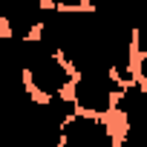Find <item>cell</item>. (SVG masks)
Segmentation results:
<instances>
[{
	"mask_svg": "<svg viewBox=\"0 0 147 147\" xmlns=\"http://www.w3.org/2000/svg\"><path fill=\"white\" fill-rule=\"evenodd\" d=\"M61 147H115V136L101 115L78 113L63 124Z\"/></svg>",
	"mask_w": 147,
	"mask_h": 147,
	"instance_id": "3957f363",
	"label": "cell"
},
{
	"mask_svg": "<svg viewBox=\"0 0 147 147\" xmlns=\"http://www.w3.org/2000/svg\"><path fill=\"white\" fill-rule=\"evenodd\" d=\"M72 72H75V69H72L61 55H55V58L38 63L35 69H29V72H26V81H29V87H32L35 95H40V98H52V95H61L66 87L75 84Z\"/></svg>",
	"mask_w": 147,
	"mask_h": 147,
	"instance_id": "5b68a950",
	"label": "cell"
},
{
	"mask_svg": "<svg viewBox=\"0 0 147 147\" xmlns=\"http://www.w3.org/2000/svg\"><path fill=\"white\" fill-rule=\"evenodd\" d=\"M46 3L43 0H3V20H6V35L12 40L32 38L35 29H40L46 18Z\"/></svg>",
	"mask_w": 147,
	"mask_h": 147,
	"instance_id": "277c9868",
	"label": "cell"
},
{
	"mask_svg": "<svg viewBox=\"0 0 147 147\" xmlns=\"http://www.w3.org/2000/svg\"><path fill=\"white\" fill-rule=\"evenodd\" d=\"M136 49L138 52H147V18L136 26Z\"/></svg>",
	"mask_w": 147,
	"mask_h": 147,
	"instance_id": "52a82bcc",
	"label": "cell"
},
{
	"mask_svg": "<svg viewBox=\"0 0 147 147\" xmlns=\"http://www.w3.org/2000/svg\"><path fill=\"white\" fill-rule=\"evenodd\" d=\"M46 6H58V9H81L84 0H43Z\"/></svg>",
	"mask_w": 147,
	"mask_h": 147,
	"instance_id": "ba28073f",
	"label": "cell"
},
{
	"mask_svg": "<svg viewBox=\"0 0 147 147\" xmlns=\"http://www.w3.org/2000/svg\"><path fill=\"white\" fill-rule=\"evenodd\" d=\"M75 72H115L133 78L136 29L101 9H58L49 6L38 29Z\"/></svg>",
	"mask_w": 147,
	"mask_h": 147,
	"instance_id": "6da1fadb",
	"label": "cell"
},
{
	"mask_svg": "<svg viewBox=\"0 0 147 147\" xmlns=\"http://www.w3.org/2000/svg\"><path fill=\"white\" fill-rule=\"evenodd\" d=\"M115 110L124 115L127 124H147V87L136 81L127 84L115 101Z\"/></svg>",
	"mask_w": 147,
	"mask_h": 147,
	"instance_id": "8992f818",
	"label": "cell"
},
{
	"mask_svg": "<svg viewBox=\"0 0 147 147\" xmlns=\"http://www.w3.org/2000/svg\"><path fill=\"white\" fill-rule=\"evenodd\" d=\"M138 78L147 84V52H141V58H138Z\"/></svg>",
	"mask_w": 147,
	"mask_h": 147,
	"instance_id": "9c48e42d",
	"label": "cell"
},
{
	"mask_svg": "<svg viewBox=\"0 0 147 147\" xmlns=\"http://www.w3.org/2000/svg\"><path fill=\"white\" fill-rule=\"evenodd\" d=\"M121 92L124 84L115 72H78L75 84H72V98L78 110L90 115H107Z\"/></svg>",
	"mask_w": 147,
	"mask_h": 147,
	"instance_id": "7a4b0ae2",
	"label": "cell"
}]
</instances>
